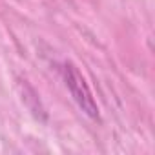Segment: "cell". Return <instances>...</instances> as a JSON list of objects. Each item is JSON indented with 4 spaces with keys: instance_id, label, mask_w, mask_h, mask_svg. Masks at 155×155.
Listing matches in <instances>:
<instances>
[{
    "instance_id": "6da1fadb",
    "label": "cell",
    "mask_w": 155,
    "mask_h": 155,
    "mask_svg": "<svg viewBox=\"0 0 155 155\" xmlns=\"http://www.w3.org/2000/svg\"><path fill=\"white\" fill-rule=\"evenodd\" d=\"M64 73V82L71 93V97L75 99V102L79 104V108L91 119H99V106L97 101L86 82V79L82 77V73L79 71V68L73 66L71 62H66L62 68Z\"/></svg>"
}]
</instances>
